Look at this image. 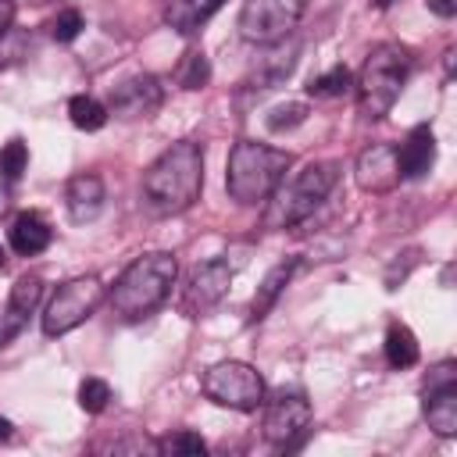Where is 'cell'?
<instances>
[{
  "mask_svg": "<svg viewBox=\"0 0 457 457\" xmlns=\"http://www.w3.org/2000/svg\"><path fill=\"white\" fill-rule=\"evenodd\" d=\"M278 46V43H275ZM293 64H296V43L286 50V46H278V50H271L264 61H261V71H257V82H261V89H271V86H278L289 71H293Z\"/></svg>",
  "mask_w": 457,
  "mask_h": 457,
  "instance_id": "cell-22",
  "label": "cell"
},
{
  "mask_svg": "<svg viewBox=\"0 0 457 457\" xmlns=\"http://www.w3.org/2000/svg\"><path fill=\"white\" fill-rule=\"evenodd\" d=\"M25 164H29V146H25L21 139H7V143L0 146V175H4V182L21 179Z\"/></svg>",
  "mask_w": 457,
  "mask_h": 457,
  "instance_id": "cell-26",
  "label": "cell"
},
{
  "mask_svg": "<svg viewBox=\"0 0 457 457\" xmlns=\"http://www.w3.org/2000/svg\"><path fill=\"white\" fill-rule=\"evenodd\" d=\"M204 189V150L200 143H171L146 171H143V204L157 218L182 214L196 204Z\"/></svg>",
  "mask_w": 457,
  "mask_h": 457,
  "instance_id": "cell-1",
  "label": "cell"
},
{
  "mask_svg": "<svg viewBox=\"0 0 457 457\" xmlns=\"http://www.w3.org/2000/svg\"><path fill=\"white\" fill-rule=\"evenodd\" d=\"M50 239H54V228H50V225L43 221V214H36V211L18 214L14 225H11V246H14V253H21V257L43 253V250L50 246Z\"/></svg>",
  "mask_w": 457,
  "mask_h": 457,
  "instance_id": "cell-18",
  "label": "cell"
},
{
  "mask_svg": "<svg viewBox=\"0 0 457 457\" xmlns=\"http://www.w3.org/2000/svg\"><path fill=\"white\" fill-rule=\"evenodd\" d=\"M175 275H179V261L171 253L164 250L143 253L118 275V282L107 293V303L121 321H143L171 296Z\"/></svg>",
  "mask_w": 457,
  "mask_h": 457,
  "instance_id": "cell-2",
  "label": "cell"
},
{
  "mask_svg": "<svg viewBox=\"0 0 457 457\" xmlns=\"http://www.w3.org/2000/svg\"><path fill=\"white\" fill-rule=\"evenodd\" d=\"M389 4H396V0H375V7H389Z\"/></svg>",
  "mask_w": 457,
  "mask_h": 457,
  "instance_id": "cell-34",
  "label": "cell"
},
{
  "mask_svg": "<svg viewBox=\"0 0 457 457\" xmlns=\"http://www.w3.org/2000/svg\"><path fill=\"white\" fill-rule=\"evenodd\" d=\"M225 0H171L164 7V21L179 32V36H193Z\"/></svg>",
  "mask_w": 457,
  "mask_h": 457,
  "instance_id": "cell-19",
  "label": "cell"
},
{
  "mask_svg": "<svg viewBox=\"0 0 457 457\" xmlns=\"http://www.w3.org/2000/svg\"><path fill=\"white\" fill-rule=\"evenodd\" d=\"M200 389L218 407L243 411V414H250V411H257L264 403V378L246 361H221V364L207 368Z\"/></svg>",
  "mask_w": 457,
  "mask_h": 457,
  "instance_id": "cell-8",
  "label": "cell"
},
{
  "mask_svg": "<svg viewBox=\"0 0 457 457\" xmlns=\"http://www.w3.org/2000/svg\"><path fill=\"white\" fill-rule=\"evenodd\" d=\"M0 271H4V250H0Z\"/></svg>",
  "mask_w": 457,
  "mask_h": 457,
  "instance_id": "cell-35",
  "label": "cell"
},
{
  "mask_svg": "<svg viewBox=\"0 0 457 457\" xmlns=\"http://www.w3.org/2000/svg\"><path fill=\"white\" fill-rule=\"evenodd\" d=\"M425 421L436 436H453L457 432V371H453V361H443L439 368L428 371Z\"/></svg>",
  "mask_w": 457,
  "mask_h": 457,
  "instance_id": "cell-11",
  "label": "cell"
},
{
  "mask_svg": "<svg viewBox=\"0 0 457 457\" xmlns=\"http://www.w3.org/2000/svg\"><path fill=\"white\" fill-rule=\"evenodd\" d=\"M307 104L303 100H289V104H278V107H271L268 111V118H264V125L271 129V132H286V129H296L300 121H307Z\"/></svg>",
  "mask_w": 457,
  "mask_h": 457,
  "instance_id": "cell-25",
  "label": "cell"
},
{
  "mask_svg": "<svg viewBox=\"0 0 457 457\" xmlns=\"http://www.w3.org/2000/svg\"><path fill=\"white\" fill-rule=\"evenodd\" d=\"M296 268H300L296 257H286V261H278L275 268H268V275L261 278V286H257V293H253V300H250V325H257V321H264V318L271 314V307H275L278 296L286 293V286H289V278H293Z\"/></svg>",
  "mask_w": 457,
  "mask_h": 457,
  "instance_id": "cell-17",
  "label": "cell"
},
{
  "mask_svg": "<svg viewBox=\"0 0 457 457\" xmlns=\"http://www.w3.org/2000/svg\"><path fill=\"white\" fill-rule=\"evenodd\" d=\"M386 361H389V368H414L418 364V339H414V332L407 328V325H389V332H386Z\"/></svg>",
  "mask_w": 457,
  "mask_h": 457,
  "instance_id": "cell-20",
  "label": "cell"
},
{
  "mask_svg": "<svg viewBox=\"0 0 457 457\" xmlns=\"http://www.w3.org/2000/svg\"><path fill=\"white\" fill-rule=\"evenodd\" d=\"M303 11H307V0H243L236 29L246 43L275 46L296 32Z\"/></svg>",
  "mask_w": 457,
  "mask_h": 457,
  "instance_id": "cell-6",
  "label": "cell"
},
{
  "mask_svg": "<svg viewBox=\"0 0 457 457\" xmlns=\"http://www.w3.org/2000/svg\"><path fill=\"white\" fill-rule=\"evenodd\" d=\"M11 436H14V425H11L7 418H0V443H7Z\"/></svg>",
  "mask_w": 457,
  "mask_h": 457,
  "instance_id": "cell-33",
  "label": "cell"
},
{
  "mask_svg": "<svg viewBox=\"0 0 457 457\" xmlns=\"http://www.w3.org/2000/svg\"><path fill=\"white\" fill-rule=\"evenodd\" d=\"M357 186L364 193H389L400 182V164H396V146L393 143H371L357 157Z\"/></svg>",
  "mask_w": 457,
  "mask_h": 457,
  "instance_id": "cell-13",
  "label": "cell"
},
{
  "mask_svg": "<svg viewBox=\"0 0 457 457\" xmlns=\"http://www.w3.org/2000/svg\"><path fill=\"white\" fill-rule=\"evenodd\" d=\"M293 157L278 146L257 143V139H239L228 150V168H225V189L239 207L264 204L275 186L286 179Z\"/></svg>",
  "mask_w": 457,
  "mask_h": 457,
  "instance_id": "cell-3",
  "label": "cell"
},
{
  "mask_svg": "<svg viewBox=\"0 0 457 457\" xmlns=\"http://www.w3.org/2000/svg\"><path fill=\"white\" fill-rule=\"evenodd\" d=\"M311 403L303 393H275L264 407V439L275 450H293L303 443L307 428H311Z\"/></svg>",
  "mask_w": 457,
  "mask_h": 457,
  "instance_id": "cell-9",
  "label": "cell"
},
{
  "mask_svg": "<svg viewBox=\"0 0 457 457\" xmlns=\"http://www.w3.org/2000/svg\"><path fill=\"white\" fill-rule=\"evenodd\" d=\"M414 68V57L407 46L400 43H378L371 46V54L364 57L361 71H357V107L368 121H378L393 111V104L400 100V89L407 86V75Z\"/></svg>",
  "mask_w": 457,
  "mask_h": 457,
  "instance_id": "cell-4",
  "label": "cell"
},
{
  "mask_svg": "<svg viewBox=\"0 0 457 457\" xmlns=\"http://www.w3.org/2000/svg\"><path fill=\"white\" fill-rule=\"evenodd\" d=\"M11 18H14V0H0V32L11 25Z\"/></svg>",
  "mask_w": 457,
  "mask_h": 457,
  "instance_id": "cell-31",
  "label": "cell"
},
{
  "mask_svg": "<svg viewBox=\"0 0 457 457\" xmlns=\"http://www.w3.org/2000/svg\"><path fill=\"white\" fill-rule=\"evenodd\" d=\"M82 29H86V18H82V11H75V7L57 11V18L50 21V36H54L57 43H71Z\"/></svg>",
  "mask_w": 457,
  "mask_h": 457,
  "instance_id": "cell-28",
  "label": "cell"
},
{
  "mask_svg": "<svg viewBox=\"0 0 457 457\" xmlns=\"http://www.w3.org/2000/svg\"><path fill=\"white\" fill-rule=\"evenodd\" d=\"M339 182V164L336 161H311L303 164L289 182L282 179L275 186V193L268 196V211H264V225L268 228H293L303 218H311L332 193V186Z\"/></svg>",
  "mask_w": 457,
  "mask_h": 457,
  "instance_id": "cell-5",
  "label": "cell"
},
{
  "mask_svg": "<svg viewBox=\"0 0 457 457\" xmlns=\"http://www.w3.org/2000/svg\"><path fill=\"white\" fill-rule=\"evenodd\" d=\"M211 82V64L204 54H189L186 57V68L179 71V86L182 89H204Z\"/></svg>",
  "mask_w": 457,
  "mask_h": 457,
  "instance_id": "cell-29",
  "label": "cell"
},
{
  "mask_svg": "<svg viewBox=\"0 0 457 457\" xmlns=\"http://www.w3.org/2000/svg\"><path fill=\"white\" fill-rule=\"evenodd\" d=\"M43 296V278L39 275H21L14 286H11V296H7V307L0 314V346H7L29 321V314L36 311Z\"/></svg>",
  "mask_w": 457,
  "mask_h": 457,
  "instance_id": "cell-14",
  "label": "cell"
},
{
  "mask_svg": "<svg viewBox=\"0 0 457 457\" xmlns=\"http://www.w3.org/2000/svg\"><path fill=\"white\" fill-rule=\"evenodd\" d=\"M157 453H168V457H204L207 453V443L193 428H175L164 439H157Z\"/></svg>",
  "mask_w": 457,
  "mask_h": 457,
  "instance_id": "cell-23",
  "label": "cell"
},
{
  "mask_svg": "<svg viewBox=\"0 0 457 457\" xmlns=\"http://www.w3.org/2000/svg\"><path fill=\"white\" fill-rule=\"evenodd\" d=\"M161 104H164V86L154 75H132L111 89L107 114L121 121H139V118H154Z\"/></svg>",
  "mask_w": 457,
  "mask_h": 457,
  "instance_id": "cell-12",
  "label": "cell"
},
{
  "mask_svg": "<svg viewBox=\"0 0 457 457\" xmlns=\"http://www.w3.org/2000/svg\"><path fill=\"white\" fill-rule=\"evenodd\" d=\"M104 300H107V289L96 275L68 278L64 286H57V293L50 296V303L43 311V332L46 336H64V332L79 328L82 321H89L96 314V307Z\"/></svg>",
  "mask_w": 457,
  "mask_h": 457,
  "instance_id": "cell-7",
  "label": "cell"
},
{
  "mask_svg": "<svg viewBox=\"0 0 457 457\" xmlns=\"http://www.w3.org/2000/svg\"><path fill=\"white\" fill-rule=\"evenodd\" d=\"M111 403V386L104 378H82L79 382V407L86 414H100Z\"/></svg>",
  "mask_w": 457,
  "mask_h": 457,
  "instance_id": "cell-27",
  "label": "cell"
},
{
  "mask_svg": "<svg viewBox=\"0 0 457 457\" xmlns=\"http://www.w3.org/2000/svg\"><path fill=\"white\" fill-rule=\"evenodd\" d=\"M396 164H400V182L425 179L432 171V164H436V132L428 125L411 129L403 146H396Z\"/></svg>",
  "mask_w": 457,
  "mask_h": 457,
  "instance_id": "cell-15",
  "label": "cell"
},
{
  "mask_svg": "<svg viewBox=\"0 0 457 457\" xmlns=\"http://www.w3.org/2000/svg\"><path fill=\"white\" fill-rule=\"evenodd\" d=\"M64 207H68V218H71L75 225L93 221V218L104 211V179L93 175V171L71 175L68 186H64Z\"/></svg>",
  "mask_w": 457,
  "mask_h": 457,
  "instance_id": "cell-16",
  "label": "cell"
},
{
  "mask_svg": "<svg viewBox=\"0 0 457 457\" xmlns=\"http://www.w3.org/2000/svg\"><path fill=\"white\" fill-rule=\"evenodd\" d=\"M350 86H353L350 68H346V64H332L328 71H321V75H314V79L307 82V93H311V96H343Z\"/></svg>",
  "mask_w": 457,
  "mask_h": 457,
  "instance_id": "cell-24",
  "label": "cell"
},
{
  "mask_svg": "<svg viewBox=\"0 0 457 457\" xmlns=\"http://www.w3.org/2000/svg\"><path fill=\"white\" fill-rule=\"evenodd\" d=\"M425 4L436 18H453L457 14V0H425Z\"/></svg>",
  "mask_w": 457,
  "mask_h": 457,
  "instance_id": "cell-30",
  "label": "cell"
},
{
  "mask_svg": "<svg viewBox=\"0 0 457 457\" xmlns=\"http://www.w3.org/2000/svg\"><path fill=\"white\" fill-rule=\"evenodd\" d=\"M68 118H71L75 129H82V132H96V129L107 125V107H104L96 96L79 93V96L68 100Z\"/></svg>",
  "mask_w": 457,
  "mask_h": 457,
  "instance_id": "cell-21",
  "label": "cell"
},
{
  "mask_svg": "<svg viewBox=\"0 0 457 457\" xmlns=\"http://www.w3.org/2000/svg\"><path fill=\"white\" fill-rule=\"evenodd\" d=\"M228 286H232V264L225 257H211V261L196 264L182 289V311L189 318H204L207 311H214L225 300Z\"/></svg>",
  "mask_w": 457,
  "mask_h": 457,
  "instance_id": "cell-10",
  "label": "cell"
},
{
  "mask_svg": "<svg viewBox=\"0 0 457 457\" xmlns=\"http://www.w3.org/2000/svg\"><path fill=\"white\" fill-rule=\"evenodd\" d=\"M11 211V186L7 182H0V218Z\"/></svg>",
  "mask_w": 457,
  "mask_h": 457,
  "instance_id": "cell-32",
  "label": "cell"
},
{
  "mask_svg": "<svg viewBox=\"0 0 457 457\" xmlns=\"http://www.w3.org/2000/svg\"><path fill=\"white\" fill-rule=\"evenodd\" d=\"M32 4H46V0H32Z\"/></svg>",
  "mask_w": 457,
  "mask_h": 457,
  "instance_id": "cell-36",
  "label": "cell"
}]
</instances>
